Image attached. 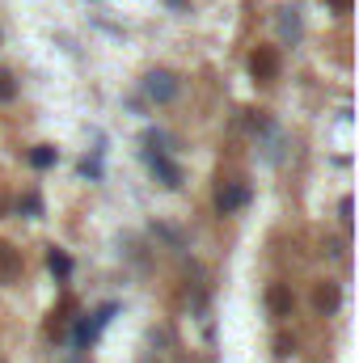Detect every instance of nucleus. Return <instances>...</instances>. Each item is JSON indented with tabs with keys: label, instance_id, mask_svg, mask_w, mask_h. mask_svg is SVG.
<instances>
[{
	"label": "nucleus",
	"instance_id": "obj_1",
	"mask_svg": "<svg viewBox=\"0 0 359 363\" xmlns=\"http://www.w3.org/2000/svg\"><path fill=\"white\" fill-rule=\"evenodd\" d=\"M144 97H148V101H157V106L174 101V97H178V77H174V72H165V68L148 72V77H144Z\"/></svg>",
	"mask_w": 359,
	"mask_h": 363
},
{
	"label": "nucleus",
	"instance_id": "obj_2",
	"mask_svg": "<svg viewBox=\"0 0 359 363\" xmlns=\"http://www.w3.org/2000/svg\"><path fill=\"white\" fill-rule=\"evenodd\" d=\"M250 72H254L258 81H275V77H279V51H275V47H258L254 60H250Z\"/></svg>",
	"mask_w": 359,
	"mask_h": 363
},
{
	"label": "nucleus",
	"instance_id": "obj_3",
	"mask_svg": "<svg viewBox=\"0 0 359 363\" xmlns=\"http://www.w3.org/2000/svg\"><path fill=\"white\" fill-rule=\"evenodd\" d=\"M245 199H250V190L233 182V186H224V190L216 194V207H220V216H228V211H237V207H241Z\"/></svg>",
	"mask_w": 359,
	"mask_h": 363
},
{
	"label": "nucleus",
	"instance_id": "obj_4",
	"mask_svg": "<svg viewBox=\"0 0 359 363\" xmlns=\"http://www.w3.org/2000/svg\"><path fill=\"white\" fill-rule=\"evenodd\" d=\"M148 165H153V174L165 182V186H182V169L174 165V161H165L161 152H148Z\"/></svg>",
	"mask_w": 359,
	"mask_h": 363
},
{
	"label": "nucleus",
	"instance_id": "obj_5",
	"mask_svg": "<svg viewBox=\"0 0 359 363\" xmlns=\"http://www.w3.org/2000/svg\"><path fill=\"white\" fill-rule=\"evenodd\" d=\"M267 304H270L275 317H287V313H292V291H287L283 283H275V287L267 291Z\"/></svg>",
	"mask_w": 359,
	"mask_h": 363
},
{
	"label": "nucleus",
	"instance_id": "obj_6",
	"mask_svg": "<svg viewBox=\"0 0 359 363\" xmlns=\"http://www.w3.org/2000/svg\"><path fill=\"white\" fill-rule=\"evenodd\" d=\"M17 271H21V254H17L13 245L0 241V279L9 283V279H17Z\"/></svg>",
	"mask_w": 359,
	"mask_h": 363
},
{
	"label": "nucleus",
	"instance_id": "obj_7",
	"mask_svg": "<svg viewBox=\"0 0 359 363\" xmlns=\"http://www.w3.org/2000/svg\"><path fill=\"white\" fill-rule=\"evenodd\" d=\"M279 34H283L287 43L300 38V9H279Z\"/></svg>",
	"mask_w": 359,
	"mask_h": 363
},
{
	"label": "nucleus",
	"instance_id": "obj_8",
	"mask_svg": "<svg viewBox=\"0 0 359 363\" xmlns=\"http://www.w3.org/2000/svg\"><path fill=\"white\" fill-rule=\"evenodd\" d=\"M47 267H51L55 274H72V258L60 254V250H51V254H47Z\"/></svg>",
	"mask_w": 359,
	"mask_h": 363
},
{
	"label": "nucleus",
	"instance_id": "obj_9",
	"mask_svg": "<svg viewBox=\"0 0 359 363\" xmlns=\"http://www.w3.org/2000/svg\"><path fill=\"white\" fill-rule=\"evenodd\" d=\"M30 165H34V169H51V165H55V148H34V152H30Z\"/></svg>",
	"mask_w": 359,
	"mask_h": 363
},
{
	"label": "nucleus",
	"instance_id": "obj_10",
	"mask_svg": "<svg viewBox=\"0 0 359 363\" xmlns=\"http://www.w3.org/2000/svg\"><path fill=\"white\" fill-rule=\"evenodd\" d=\"M317 308H321V313H334V308H338V287H321V291H317Z\"/></svg>",
	"mask_w": 359,
	"mask_h": 363
},
{
	"label": "nucleus",
	"instance_id": "obj_11",
	"mask_svg": "<svg viewBox=\"0 0 359 363\" xmlns=\"http://www.w3.org/2000/svg\"><path fill=\"white\" fill-rule=\"evenodd\" d=\"M17 97V85H13V77L9 72H0V101H13Z\"/></svg>",
	"mask_w": 359,
	"mask_h": 363
},
{
	"label": "nucleus",
	"instance_id": "obj_12",
	"mask_svg": "<svg viewBox=\"0 0 359 363\" xmlns=\"http://www.w3.org/2000/svg\"><path fill=\"white\" fill-rule=\"evenodd\" d=\"M21 211H30V216H38V211H43V203H38V194H26V199H21Z\"/></svg>",
	"mask_w": 359,
	"mask_h": 363
},
{
	"label": "nucleus",
	"instance_id": "obj_13",
	"mask_svg": "<svg viewBox=\"0 0 359 363\" xmlns=\"http://www.w3.org/2000/svg\"><path fill=\"white\" fill-rule=\"evenodd\" d=\"M338 216H343V224H351V199H343V203H338Z\"/></svg>",
	"mask_w": 359,
	"mask_h": 363
},
{
	"label": "nucleus",
	"instance_id": "obj_14",
	"mask_svg": "<svg viewBox=\"0 0 359 363\" xmlns=\"http://www.w3.org/2000/svg\"><path fill=\"white\" fill-rule=\"evenodd\" d=\"M326 4H330V9H338V13H347V9H351V0H326Z\"/></svg>",
	"mask_w": 359,
	"mask_h": 363
}]
</instances>
